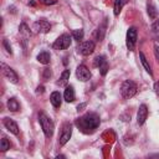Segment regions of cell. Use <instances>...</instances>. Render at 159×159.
I'll return each mask as SVG.
<instances>
[{
    "instance_id": "1",
    "label": "cell",
    "mask_w": 159,
    "mask_h": 159,
    "mask_svg": "<svg viewBox=\"0 0 159 159\" xmlns=\"http://www.w3.org/2000/svg\"><path fill=\"white\" fill-rule=\"evenodd\" d=\"M99 123H101L99 117H98L96 113H87V114H84L83 117H81V118H78V119L76 120L77 128H78L81 132L86 133V134L93 133V132L98 128Z\"/></svg>"
},
{
    "instance_id": "2",
    "label": "cell",
    "mask_w": 159,
    "mask_h": 159,
    "mask_svg": "<svg viewBox=\"0 0 159 159\" xmlns=\"http://www.w3.org/2000/svg\"><path fill=\"white\" fill-rule=\"evenodd\" d=\"M39 122H40V125H41V128L43 130V134L47 138H51L52 134H53V129H55L52 120L45 113H40L39 114Z\"/></svg>"
},
{
    "instance_id": "3",
    "label": "cell",
    "mask_w": 159,
    "mask_h": 159,
    "mask_svg": "<svg viewBox=\"0 0 159 159\" xmlns=\"http://www.w3.org/2000/svg\"><path fill=\"white\" fill-rule=\"evenodd\" d=\"M137 89H138L137 84H135L133 81L127 80V81L123 82V84H122V87H120V93H122V96H123L125 99H129V98H132V97L137 93Z\"/></svg>"
},
{
    "instance_id": "4",
    "label": "cell",
    "mask_w": 159,
    "mask_h": 159,
    "mask_svg": "<svg viewBox=\"0 0 159 159\" xmlns=\"http://www.w3.org/2000/svg\"><path fill=\"white\" fill-rule=\"evenodd\" d=\"M71 46V36L68 34H62L52 45L55 50H66Z\"/></svg>"
},
{
    "instance_id": "5",
    "label": "cell",
    "mask_w": 159,
    "mask_h": 159,
    "mask_svg": "<svg viewBox=\"0 0 159 159\" xmlns=\"http://www.w3.org/2000/svg\"><path fill=\"white\" fill-rule=\"evenodd\" d=\"M1 72H2L4 77L6 80H9L11 83H17L19 82V77H17L16 72L11 67H9L7 65H5L4 62H1Z\"/></svg>"
},
{
    "instance_id": "6",
    "label": "cell",
    "mask_w": 159,
    "mask_h": 159,
    "mask_svg": "<svg viewBox=\"0 0 159 159\" xmlns=\"http://www.w3.org/2000/svg\"><path fill=\"white\" fill-rule=\"evenodd\" d=\"M127 47L129 51H133L134 47H135V43H137V29L134 26L129 27L128 31H127Z\"/></svg>"
},
{
    "instance_id": "7",
    "label": "cell",
    "mask_w": 159,
    "mask_h": 159,
    "mask_svg": "<svg viewBox=\"0 0 159 159\" xmlns=\"http://www.w3.org/2000/svg\"><path fill=\"white\" fill-rule=\"evenodd\" d=\"M71 135H72V124H70V123H65V125L62 127L61 134H60V139H58L60 145H65V144L70 140Z\"/></svg>"
},
{
    "instance_id": "8",
    "label": "cell",
    "mask_w": 159,
    "mask_h": 159,
    "mask_svg": "<svg viewBox=\"0 0 159 159\" xmlns=\"http://www.w3.org/2000/svg\"><path fill=\"white\" fill-rule=\"evenodd\" d=\"M93 65H94V67L99 68V72L102 76H104L108 72V62L104 56H97L93 60Z\"/></svg>"
},
{
    "instance_id": "9",
    "label": "cell",
    "mask_w": 159,
    "mask_h": 159,
    "mask_svg": "<svg viewBox=\"0 0 159 159\" xmlns=\"http://www.w3.org/2000/svg\"><path fill=\"white\" fill-rule=\"evenodd\" d=\"M32 29L36 31V32H42V34H46L51 30V25L48 21L46 20H37L34 22L32 25Z\"/></svg>"
},
{
    "instance_id": "10",
    "label": "cell",
    "mask_w": 159,
    "mask_h": 159,
    "mask_svg": "<svg viewBox=\"0 0 159 159\" xmlns=\"http://www.w3.org/2000/svg\"><path fill=\"white\" fill-rule=\"evenodd\" d=\"M94 46L96 45H94L93 41H91V40L89 41H84L78 46V52L81 55H83V56H88L94 51Z\"/></svg>"
},
{
    "instance_id": "11",
    "label": "cell",
    "mask_w": 159,
    "mask_h": 159,
    "mask_svg": "<svg viewBox=\"0 0 159 159\" xmlns=\"http://www.w3.org/2000/svg\"><path fill=\"white\" fill-rule=\"evenodd\" d=\"M76 76H77V78L80 81L86 82V81H88L91 78V72L84 65H80L77 67V70H76Z\"/></svg>"
},
{
    "instance_id": "12",
    "label": "cell",
    "mask_w": 159,
    "mask_h": 159,
    "mask_svg": "<svg viewBox=\"0 0 159 159\" xmlns=\"http://www.w3.org/2000/svg\"><path fill=\"white\" fill-rule=\"evenodd\" d=\"M2 123H4V125H5V128L10 132V133H12V134H15V135H19V133H20V130H19V127H17V124L11 119V118H7V117H5L4 119H2Z\"/></svg>"
},
{
    "instance_id": "13",
    "label": "cell",
    "mask_w": 159,
    "mask_h": 159,
    "mask_svg": "<svg viewBox=\"0 0 159 159\" xmlns=\"http://www.w3.org/2000/svg\"><path fill=\"white\" fill-rule=\"evenodd\" d=\"M148 117V108L145 104H140L139 106V109H138V113H137V122L138 124H143L145 122Z\"/></svg>"
},
{
    "instance_id": "14",
    "label": "cell",
    "mask_w": 159,
    "mask_h": 159,
    "mask_svg": "<svg viewBox=\"0 0 159 159\" xmlns=\"http://www.w3.org/2000/svg\"><path fill=\"white\" fill-rule=\"evenodd\" d=\"M63 97H65V101L66 102H73L75 101V89L72 86H67L66 89H65V93H63Z\"/></svg>"
},
{
    "instance_id": "15",
    "label": "cell",
    "mask_w": 159,
    "mask_h": 159,
    "mask_svg": "<svg viewBox=\"0 0 159 159\" xmlns=\"http://www.w3.org/2000/svg\"><path fill=\"white\" fill-rule=\"evenodd\" d=\"M50 102L53 107L58 108L61 106V94H60V92H57V91L52 92L51 96H50Z\"/></svg>"
},
{
    "instance_id": "16",
    "label": "cell",
    "mask_w": 159,
    "mask_h": 159,
    "mask_svg": "<svg viewBox=\"0 0 159 159\" xmlns=\"http://www.w3.org/2000/svg\"><path fill=\"white\" fill-rule=\"evenodd\" d=\"M128 2V0H114V6H113V12L116 16H118L123 9V6Z\"/></svg>"
},
{
    "instance_id": "17",
    "label": "cell",
    "mask_w": 159,
    "mask_h": 159,
    "mask_svg": "<svg viewBox=\"0 0 159 159\" xmlns=\"http://www.w3.org/2000/svg\"><path fill=\"white\" fill-rule=\"evenodd\" d=\"M70 75H71L70 70H65V71L62 72L60 80L57 81V84H58V86H66L67 82H68V80H70Z\"/></svg>"
},
{
    "instance_id": "18",
    "label": "cell",
    "mask_w": 159,
    "mask_h": 159,
    "mask_svg": "<svg viewBox=\"0 0 159 159\" xmlns=\"http://www.w3.org/2000/svg\"><path fill=\"white\" fill-rule=\"evenodd\" d=\"M37 61H39L40 63H42V65H47V63H50V53L46 52V51L40 52V53L37 55Z\"/></svg>"
},
{
    "instance_id": "19",
    "label": "cell",
    "mask_w": 159,
    "mask_h": 159,
    "mask_svg": "<svg viewBox=\"0 0 159 159\" xmlns=\"http://www.w3.org/2000/svg\"><path fill=\"white\" fill-rule=\"evenodd\" d=\"M139 57H140V62H142V65L144 66V68H145V71L152 76V70H150V65H149V62H148V60H147V57L144 56V53L143 52H139Z\"/></svg>"
},
{
    "instance_id": "20",
    "label": "cell",
    "mask_w": 159,
    "mask_h": 159,
    "mask_svg": "<svg viewBox=\"0 0 159 159\" xmlns=\"http://www.w3.org/2000/svg\"><path fill=\"white\" fill-rule=\"evenodd\" d=\"M7 108H9L11 112H16V111H19L20 104H19V102H17L15 98H10V99L7 101Z\"/></svg>"
},
{
    "instance_id": "21",
    "label": "cell",
    "mask_w": 159,
    "mask_h": 159,
    "mask_svg": "<svg viewBox=\"0 0 159 159\" xmlns=\"http://www.w3.org/2000/svg\"><path fill=\"white\" fill-rule=\"evenodd\" d=\"M72 37H73V40H76L77 42H81L82 40H83V30L82 29H78V30H73L72 32Z\"/></svg>"
},
{
    "instance_id": "22",
    "label": "cell",
    "mask_w": 159,
    "mask_h": 159,
    "mask_svg": "<svg viewBox=\"0 0 159 159\" xmlns=\"http://www.w3.org/2000/svg\"><path fill=\"white\" fill-rule=\"evenodd\" d=\"M19 30H20V34H22L25 39H29V37H30L31 32H30V30H29V27H27L26 24H21L20 27H19Z\"/></svg>"
},
{
    "instance_id": "23",
    "label": "cell",
    "mask_w": 159,
    "mask_h": 159,
    "mask_svg": "<svg viewBox=\"0 0 159 159\" xmlns=\"http://www.w3.org/2000/svg\"><path fill=\"white\" fill-rule=\"evenodd\" d=\"M0 149H1V152H6L7 149H10V142L4 137L2 139H1V143H0Z\"/></svg>"
},
{
    "instance_id": "24",
    "label": "cell",
    "mask_w": 159,
    "mask_h": 159,
    "mask_svg": "<svg viewBox=\"0 0 159 159\" xmlns=\"http://www.w3.org/2000/svg\"><path fill=\"white\" fill-rule=\"evenodd\" d=\"M148 15L150 19H155L157 17V10L153 5H148Z\"/></svg>"
},
{
    "instance_id": "25",
    "label": "cell",
    "mask_w": 159,
    "mask_h": 159,
    "mask_svg": "<svg viewBox=\"0 0 159 159\" xmlns=\"http://www.w3.org/2000/svg\"><path fill=\"white\" fill-rule=\"evenodd\" d=\"M2 46L5 47V50H6V52H7V53H10V55L12 53V51H11V46L9 45V42H7V40H6V39L2 41Z\"/></svg>"
},
{
    "instance_id": "26",
    "label": "cell",
    "mask_w": 159,
    "mask_h": 159,
    "mask_svg": "<svg viewBox=\"0 0 159 159\" xmlns=\"http://www.w3.org/2000/svg\"><path fill=\"white\" fill-rule=\"evenodd\" d=\"M50 77H51V71H50L48 68H45V70H43V80L47 81Z\"/></svg>"
},
{
    "instance_id": "27",
    "label": "cell",
    "mask_w": 159,
    "mask_h": 159,
    "mask_svg": "<svg viewBox=\"0 0 159 159\" xmlns=\"http://www.w3.org/2000/svg\"><path fill=\"white\" fill-rule=\"evenodd\" d=\"M154 56H155V58H157V61L159 62V46L155 43L154 45Z\"/></svg>"
},
{
    "instance_id": "28",
    "label": "cell",
    "mask_w": 159,
    "mask_h": 159,
    "mask_svg": "<svg viewBox=\"0 0 159 159\" xmlns=\"http://www.w3.org/2000/svg\"><path fill=\"white\" fill-rule=\"evenodd\" d=\"M154 89H155V93H157L158 97H159V81L154 83Z\"/></svg>"
},
{
    "instance_id": "29",
    "label": "cell",
    "mask_w": 159,
    "mask_h": 159,
    "mask_svg": "<svg viewBox=\"0 0 159 159\" xmlns=\"http://www.w3.org/2000/svg\"><path fill=\"white\" fill-rule=\"evenodd\" d=\"M43 91H45V87H43V86H39L37 89H36V93H37V94H39V93H43Z\"/></svg>"
},
{
    "instance_id": "30",
    "label": "cell",
    "mask_w": 159,
    "mask_h": 159,
    "mask_svg": "<svg viewBox=\"0 0 159 159\" xmlns=\"http://www.w3.org/2000/svg\"><path fill=\"white\" fill-rule=\"evenodd\" d=\"M43 4H46V5H48V4H55L56 2V0H41Z\"/></svg>"
},
{
    "instance_id": "31",
    "label": "cell",
    "mask_w": 159,
    "mask_h": 159,
    "mask_svg": "<svg viewBox=\"0 0 159 159\" xmlns=\"http://www.w3.org/2000/svg\"><path fill=\"white\" fill-rule=\"evenodd\" d=\"M86 107V103H82V104H78L77 106V111H82V108Z\"/></svg>"
}]
</instances>
